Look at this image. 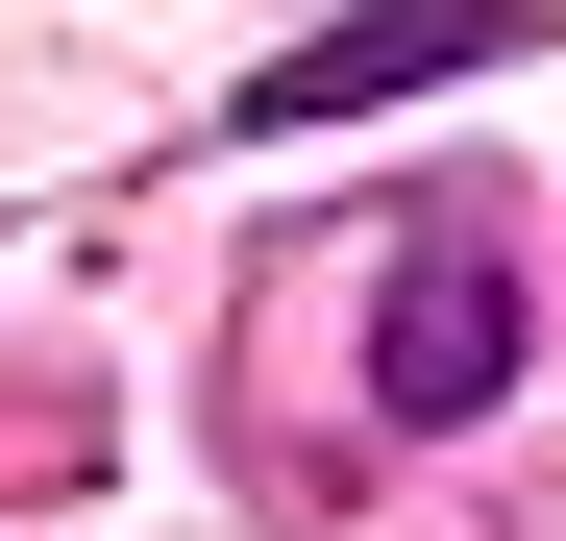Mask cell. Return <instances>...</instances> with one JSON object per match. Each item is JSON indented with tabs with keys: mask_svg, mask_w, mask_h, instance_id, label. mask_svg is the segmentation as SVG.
Masks as SVG:
<instances>
[{
	"mask_svg": "<svg viewBox=\"0 0 566 541\" xmlns=\"http://www.w3.org/2000/svg\"><path fill=\"white\" fill-rule=\"evenodd\" d=\"M517 344H542L517 246H493V222H419V246H395V296H369V418H493V394H517Z\"/></svg>",
	"mask_w": 566,
	"mask_h": 541,
	"instance_id": "6da1fadb",
	"label": "cell"
},
{
	"mask_svg": "<svg viewBox=\"0 0 566 541\" xmlns=\"http://www.w3.org/2000/svg\"><path fill=\"white\" fill-rule=\"evenodd\" d=\"M542 25H566V0H369V25H296L222 124H247V148H296V124H369V99H419V74H493V50H542Z\"/></svg>",
	"mask_w": 566,
	"mask_h": 541,
	"instance_id": "7a4b0ae2",
	"label": "cell"
}]
</instances>
